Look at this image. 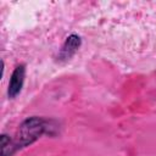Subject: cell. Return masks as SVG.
<instances>
[{"mask_svg": "<svg viewBox=\"0 0 156 156\" xmlns=\"http://www.w3.org/2000/svg\"><path fill=\"white\" fill-rule=\"evenodd\" d=\"M54 128L55 127L51 124L50 121L44 119L41 117L33 116V117L24 119L20 126L16 138L13 139L16 151L33 144L43 134L50 133L51 129H54Z\"/></svg>", "mask_w": 156, "mask_h": 156, "instance_id": "cell-1", "label": "cell"}, {"mask_svg": "<svg viewBox=\"0 0 156 156\" xmlns=\"http://www.w3.org/2000/svg\"><path fill=\"white\" fill-rule=\"evenodd\" d=\"M24 77H26V66L24 65H18L10 78V83H9V88H7V96L10 99L16 98L22 88H23V83H24Z\"/></svg>", "mask_w": 156, "mask_h": 156, "instance_id": "cell-2", "label": "cell"}, {"mask_svg": "<svg viewBox=\"0 0 156 156\" xmlns=\"http://www.w3.org/2000/svg\"><path fill=\"white\" fill-rule=\"evenodd\" d=\"M80 44H82V40L77 34H71L69 37H67L58 52V60L60 61L69 60L78 51Z\"/></svg>", "mask_w": 156, "mask_h": 156, "instance_id": "cell-3", "label": "cell"}, {"mask_svg": "<svg viewBox=\"0 0 156 156\" xmlns=\"http://www.w3.org/2000/svg\"><path fill=\"white\" fill-rule=\"evenodd\" d=\"M0 145H1V156H12L16 152L13 139L10 138L7 134H1Z\"/></svg>", "mask_w": 156, "mask_h": 156, "instance_id": "cell-4", "label": "cell"}]
</instances>
